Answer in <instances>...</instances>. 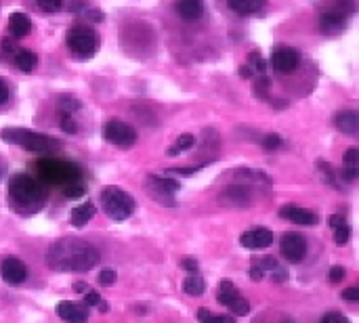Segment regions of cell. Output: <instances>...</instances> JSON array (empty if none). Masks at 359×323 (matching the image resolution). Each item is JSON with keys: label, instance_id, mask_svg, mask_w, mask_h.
<instances>
[{"label": "cell", "instance_id": "33", "mask_svg": "<svg viewBox=\"0 0 359 323\" xmlns=\"http://www.w3.org/2000/svg\"><path fill=\"white\" fill-rule=\"evenodd\" d=\"M61 128H63L65 133H70V135L78 133V124H76L74 116H63L61 114Z\"/></svg>", "mask_w": 359, "mask_h": 323}, {"label": "cell", "instance_id": "1", "mask_svg": "<svg viewBox=\"0 0 359 323\" xmlns=\"http://www.w3.org/2000/svg\"><path fill=\"white\" fill-rule=\"evenodd\" d=\"M101 261L99 252H97L90 244L78 237H65L51 246L47 254V263L53 271H90Z\"/></svg>", "mask_w": 359, "mask_h": 323}, {"label": "cell", "instance_id": "15", "mask_svg": "<svg viewBox=\"0 0 359 323\" xmlns=\"http://www.w3.org/2000/svg\"><path fill=\"white\" fill-rule=\"evenodd\" d=\"M280 216L286 218V220H292L297 224H303V227H307V224H317L319 216L307 208H299V206H292V204H286L280 208Z\"/></svg>", "mask_w": 359, "mask_h": 323}, {"label": "cell", "instance_id": "12", "mask_svg": "<svg viewBox=\"0 0 359 323\" xmlns=\"http://www.w3.org/2000/svg\"><path fill=\"white\" fill-rule=\"evenodd\" d=\"M0 275H3V279L9 285H19V283L25 281L27 269H25V265L19 261L17 256H7L5 261L0 263Z\"/></svg>", "mask_w": 359, "mask_h": 323}, {"label": "cell", "instance_id": "44", "mask_svg": "<svg viewBox=\"0 0 359 323\" xmlns=\"http://www.w3.org/2000/svg\"><path fill=\"white\" fill-rule=\"evenodd\" d=\"M202 166H195V168H171L169 170V175H181V177H191V175H195L198 172Z\"/></svg>", "mask_w": 359, "mask_h": 323}, {"label": "cell", "instance_id": "51", "mask_svg": "<svg viewBox=\"0 0 359 323\" xmlns=\"http://www.w3.org/2000/svg\"><path fill=\"white\" fill-rule=\"evenodd\" d=\"M240 74H242L244 78H250V76H252V70H250L248 66H244V68H240Z\"/></svg>", "mask_w": 359, "mask_h": 323}, {"label": "cell", "instance_id": "28", "mask_svg": "<svg viewBox=\"0 0 359 323\" xmlns=\"http://www.w3.org/2000/svg\"><path fill=\"white\" fill-rule=\"evenodd\" d=\"M193 143H195V139H193V135H181L179 139H177V143L166 151L169 155H179L181 151H187V149H191L193 147Z\"/></svg>", "mask_w": 359, "mask_h": 323}, {"label": "cell", "instance_id": "39", "mask_svg": "<svg viewBox=\"0 0 359 323\" xmlns=\"http://www.w3.org/2000/svg\"><path fill=\"white\" fill-rule=\"evenodd\" d=\"M99 283L101 285H114L116 283V271H112V269H106V271H101L99 273Z\"/></svg>", "mask_w": 359, "mask_h": 323}, {"label": "cell", "instance_id": "42", "mask_svg": "<svg viewBox=\"0 0 359 323\" xmlns=\"http://www.w3.org/2000/svg\"><path fill=\"white\" fill-rule=\"evenodd\" d=\"M343 300H347V302H359V289L357 287L343 289Z\"/></svg>", "mask_w": 359, "mask_h": 323}, {"label": "cell", "instance_id": "2", "mask_svg": "<svg viewBox=\"0 0 359 323\" xmlns=\"http://www.w3.org/2000/svg\"><path fill=\"white\" fill-rule=\"evenodd\" d=\"M45 185L32 175L19 172L9 181V204L23 216L40 212L45 206Z\"/></svg>", "mask_w": 359, "mask_h": 323}, {"label": "cell", "instance_id": "53", "mask_svg": "<svg viewBox=\"0 0 359 323\" xmlns=\"http://www.w3.org/2000/svg\"><path fill=\"white\" fill-rule=\"evenodd\" d=\"M97 307H99V311H101V313H108V311H110V305H108V302H99Z\"/></svg>", "mask_w": 359, "mask_h": 323}, {"label": "cell", "instance_id": "21", "mask_svg": "<svg viewBox=\"0 0 359 323\" xmlns=\"http://www.w3.org/2000/svg\"><path fill=\"white\" fill-rule=\"evenodd\" d=\"M227 5L238 15H252L263 9L265 0H227Z\"/></svg>", "mask_w": 359, "mask_h": 323}, {"label": "cell", "instance_id": "25", "mask_svg": "<svg viewBox=\"0 0 359 323\" xmlns=\"http://www.w3.org/2000/svg\"><path fill=\"white\" fill-rule=\"evenodd\" d=\"M61 193L68 200H78V198H82L84 193H86V185L82 183V181H76V183H68V185H63L61 187Z\"/></svg>", "mask_w": 359, "mask_h": 323}, {"label": "cell", "instance_id": "41", "mask_svg": "<svg viewBox=\"0 0 359 323\" xmlns=\"http://www.w3.org/2000/svg\"><path fill=\"white\" fill-rule=\"evenodd\" d=\"M345 275H347V271H345L341 265H334V267L330 269V281H332V283L343 281V279H345Z\"/></svg>", "mask_w": 359, "mask_h": 323}, {"label": "cell", "instance_id": "40", "mask_svg": "<svg viewBox=\"0 0 359 323\" xmlns=\"http://www.w3.org/2000/svg\"><path fill=\"white\" fill-rule=\"evenodd\" d=\"M99 302H101L99 292H95V289H88L86 296H84V307H97Z\"/></svg>", "mask_w": 359, "mask_h": 323}, {"label": "cell", "instance_id": "16", "mask_svg": "<svg viewBox=\"0 0 359 323\" xmlns=\"http://www.w3.org/2000/svg\"><path fill=\"white\" fill-rule=\"evenodd\" d=\"M334 126L338 128L341 133L349 135V137H355L357 131H359V114L353 112V109H347V112H338L334 116Z\"/></svg>", "mask_w": 359, "mask_h": 323}, {"label": "cell", "instance_id": "35", "mask_svg": "<svg viewBox=\"0 0 359 323\" xmlns=\"http://www.w3.org/2000/svg\"><path fill=\"white\" fill-rule=\"evenodd\" d=\"M345 164L351 166V168H357L359 166V147H351L345 153Z\"/></svg>", "mask_w": 359, "mask_h": 323}, {"label": "cell", "instance_id": "54", "mask_svg": "<svg viewBox=\"0 0 359 323\" xmlns=\"http://www.w3.org/2000/svg\"><path fill=\"white\" fill-rule=\"evenodd\" d=\"M286 323H288V321H286Z\"/></svg>", "mask_w": 359, "mask_h": 323}, {"label": "cell", "instance_id": "11", "mask_svg": "<svg viewBox=\"0 0 359 323\" xmlns=\"http://www.w3.org/2000/svg\"><path fill=\"white\" fill-rule=\"evenodd\" d=\"M299 53L292 49V47H277L271 55V68L277 72V74H292L297 68H299Z\"/></svg>", "mask_w": 359, "mask_h": 323}, {"label": "cell", "instance_id": "19", "mask_svg": "<svg viewBox=\"0 0 359 323\" xmlns=\"http://www.w3.org/2000/svg\"><path fill=\"white\" fill-rule=\"evenodd\" d=\"M9 31L13 38H23L32 31V21L25 13H13L9 17Z\"/></svg>", "mask_w": 359, "mask_h": 323}, {"label": "cell", "instance_id": "23", "mask_svg": "<svg viewBox=\"0 0 359 323\" xmlns=\"http://www.w3.org/2000/svg\"><path fill=\"white\" fill-rule=\"evenodd\" d=\"M15 66H17L23 74H29V72L36 70L38 57H36V53H32V51H17V53H15Z\"/></svg>", "mask_w": 359, "mask_h": 323}, {"label": "cell", "instance_id": "18", "mask_svg": "<svg viewBox=\"0 0 359 323\" xmlns=\"http://www.w3.org/2000/svg\"><path fill=\"white\" fill-rule=\"evenodd\" d=\"M177 13L185 21H198L204 15L202 0H177Z\"/></svg>", "mask_w": 359, "mask_h": 323}, {"label": "cell", "instance_id": "14", "mask_svg": "<svg viewBox=\"0 0 359 323\" xmlns=\"http://www.w3.org/2000/svg\"><path fill=\"white\" fill-rule=\"evenodd\" d=\"M240 244L248 250H263V248H269L273 244V233L265 227L250 229V231L242 233Z\"/></svg>", "mask_w": 359, "mask_h": 323}, {"label": "cell", "instance_id": "37", "mask_svg": "<svg viewBox=\"0 0 359 323\" xmlns=\"http://www.w3.org/2000/svg\"><path fill=\"white\" fill-rule=\"evenodd\" d=\"M198 319H200V323H219V315L210 313L206 307L198 309Z\"/></svg>", "mask_w": 359, "mask_h": 323}, {"label": "cell", "instance_id": "47", "mask_svg": "<svg viewBox=\"0 0 359 323\" xmlns=\"http://www.w3.org/2000/svg\"><path fill=\"white\" fill-rule=\"evenodd\" d=\"M7 99H9V88H7V82L0 78V105L7 103Z\"/></svg>", "mask_w": 359, "mask_h": 323}, {"label": "cell", "instance_id": "17", "mask_svg": "<svg viewBox=\"0 0 359 323\" xmlns=\"http://www.w3.org/2000/svg\"><path fill=\"white\" fill-rule=\"evenodd\" d=\"M57 313L63 321H68V323H86V319H88V309L74 305V302H61L57 307Z\"/></svg>", "mask_w": 359, "mask_h": 323}, {"label": "cell", "instance_id": "5", "mask_svg": "<svg viewBox=\"0 0 359 323\" xmlns=\"http://www.w3.org/2000/svg\"><path fill=\"white\" fill-rule=\"evenodd\" d=\"M101 204H103L106 214L114 220H126L135 212L133 196L120 187H114V185H110L101 191Z\"/></svg>", "mask_w": 359, "mask_h": 323}, {"label": "cell", "instance_id": "32", "mask_svg": "<svg viewBox=\"0 0 359 323\" xmlns=\"http://www.w3.org/2000/svg\"><path fill=\"white\" fill-rule=\"evenodd\" d=\"M349 237H351V227H349V224H343V227L334 229V242L338 246H345L349 242Z\"/></svg>", "mask_w": 359, "mask_h": 323}, {"label": "cell", "instance_id": "29", "mask_svg": "<svg viewBox=\"0 0 359 323\" xmlns=\"http://www.w3.org/2000/svg\"><path fill=\"white\" fill-rule=\"evenodd\" d=\"M80 107V103L74 99V96H61L59 99V109L63 116H74V112Z\"/></svg>", "mask_w": 359, "mask_h": 323}, {"label": "cell", "instance_id": "3", "mask_svg": "<svg viewBox=\"0 0 359 323\" xmlns=\"http://www.w3.org/2000/svg\"><path fill=\"white\" fill-rule=\"evenodd\" d=\"M36 168L40 175V183H51V185H68L80 181V168L72 162H63V159H53L45 157L36 162Z\"/></svg>", "mask_w": 359, "mask_h": 323}, {"label": "cell", "instance_id": "8", "mask_svg": "<svg viewBox=\"0 0 359 323\" xmlns=\"http://www.w3.org/2000/svg\"><path fill=\"white\" fill-rule=\"evenodd\" d=\"M103 139L110 141L112 145H118V147H130L137 141V133L130 124L120 122V120H112L103 126Z\"/></svg>", "mask_w": 359, "mask_h": 323}, {"label": "cell", "instance_id": "52", "mask_svg": "<svg viewBox=\"0 0 359 323\" xmlns=\"http://www.w3.org/2000/svg\"><path fill=\"white\" fill-rule=\"evenodd\" d=\"M74 289H76V292H86V283H84V281H78V283L74 285Z\"/></svg>", "mask_w": 359, "mask_h": 323}, {"label": "cell", "instance_id": "30", "mask_svg": "<svg viewBox=\"0 0 359 323\" xmlns=\"http://www.w3.org/2000/svg\"><path fill=\"white\" fill-rule=\"evenodd\" d=\"M317 168H319V172H321V177H323V181L325 183H330L332 187H338L336 185V175H334V170H332V166L328 164V162H317Z\"/></svg>", "mask_w": 359, "mask_h": 323}, {"label": "cell", "instance_id": "26", "mask_svg": "<svg viewBox=\"0 0 359 323\" xmlns=\"http://www.w3.org/2000/svg\"><path fill=\"white\" fill-rule=\"evenodd\" d=\"M234 177H240L242 179V183L246 181V179H252V181H263L265 185H271V179L265 175V172H260V170H250V168H238V170H234Z\"/></svg>", "mask_w": 359, "mask_h": 323}, {"label": "cell", "instance_id": "6", "mask_svg": "<svg viewBox=\"0 0 359 323\" xmlns=\"http://www.w3.org/2000/svg\"><path fill=\"white\" fill-rule=\"evenodd\" d=\"M65 44H68V49L74 57L84 61L97 53V49H99V38H97V34L88 25L78 23V25L70 27L68 36H65Z\"/></svg>", "mask_w": 359, "mask_h": 323}, {"label": "cell", "instance_id": "49", "mask_svg": "<svg viewBox=\"0 0 359 323\" xmlns=\"http://www.w3.org/2000/svg\"><path fill=\"white\" fill-rule=\"evenodd\" d=\"M3 51H5V53H13V51H15L13 40H7V38H5V40H3Z\"/></svg>", "mask_w": 359, "mask_h": 323}, {"label": "cell", "instance_id": "24", "mask_svg": "<svg viewBox=\"0 0 359 323\" xmlns=\"http://www.w3.org/2000/svg\"><path fill=\"white\" fill-rule=\"evenodd\" d=\"M206 289V283L200 275L191 273L185 281H183V292L189 294V296H202Z\"/></svg>", "mask_w": 359, "mask_h": 323}, {"label": "cell", "instance_id": "20", "mask_svg": "<svg viewBox=\"0 0 359 323\" xmlns=\"http://www.w3.org/2000/svg\"><path fill=\"white\" fill-rule=\"evenodd\" d=\"M347 25V17L345 13H323L319 17V29L323 31H328V34H334V31H341L343 27Z\"/></svg>", "mask_w": 359, "mask_h": 323}, {"label": "cell", "instance_id": "50", "mask_svg": "<svg viewBox=\"0 0 359 323\" xmlns=\"http://www.w3.org/2000/svg\"><path fill=\"white\" fill-rule=\"evenodd\" d=\"M219 323H236V321L230 315H219Z\"/></svg>", "mask_w": 359, "mask_h": 323}, {"label": "cell", "instance_id": "10", "mask_svg": "<svg viewBox=\"0 0 359 323\" xmlns=\"http://www.w3.org/2000/svg\"><path fill=\"white\" fill-rule=\"evenodd\" d=\"M147 181H149V191H151V196H153L156 200L160 198L162 204L175 206L173 196L181 189V185H179L177 181H173V179H162V177H156V175H149Z\"/></svg>", "mask_w": 359, "mask_h": 323}, {"label": "cell", "instance_id": "46", "mask_svg": "<svg viewBox=\"0 0 359 323\" xmlns=\"http://www.w3.org/2000/svg\"><path fill=\"white\" fill-rule=\"evenodd\" d=\"M343 224H347V220H345L343 214H334V216H330V227H332V229H338V227H343Z\"/></svg>", "mask_w": 359, "mask_h": 323}, {"label": "cell", "instance_id": "45", "mask_svg": "<svg viewBox=\"0 0 359 323\" xmlns=\"http://www.w3.org/2000/svg\"><path fill=\"white\" fill-rule=\"evenodd\" d=\"M341 177L345 179V181H355L357 179V168H351V166H343V170H341Z\"/></svg>", "mask_w": 359, "mask_h": 323}, {"label": "cell", "instance_id": "7", "mask_svg": "<svg viewBox=\"0 0 359 323\" xmlns=\"http://www.w3.org/2000/svg\"><path fill=\"white\" fill-rule=\"evenodd\" d=\"M216 298H219L221 305H225L234 315H240V317H242V315H248V311H250L248 300L238 292L236 285H234V281H230V279H223V281H221Z\"/></svg>", "mask_w": 359, "mask_h": 323}, {"label": "cell", "instance_id": "4", "mask_svg": "<svg viewBox=\"0 0 359 323\" xmlns=\"http://www.w3.org/2000/svg\"><path fill=\"white\" fill-rule=\"evenodd\" d=\"M0 139L7 143H13V145H19L27 151H51L59 147L57 139H51L34 131H27V128H5V131L0 133Z\"/></svg>", "mask_w": 359, "mask_h": 323}, {"label": "cell", "instance_id": "9", "mask_svg": "<svg viewBox=\"0 0 359 323\" xmlns=\"http://www.w3.org/2000/svg\"><path fill=\"white\" fill-rule=\"evenodd\" d=\"M280 250L288 263H301L307 254V240L301 233H286L280 242Z\"/></svg>", "mask_w": 359, "mask_h": 323}, {"label": "cell", "instance_id": "27", "mask_svg": "<svg viewBox=\"0 0 359 323\" xmlns=\"http://www.w3.org/2000/svg\"><path fill=\"white\" fill-rule=\"evenodd\" d=\"M252 265L258 267L263 273H265V271H273V273H275V271L280 269V265H277V261H275V256H269V254H267V256L252 258Z\"/></svg>", "mask_w": 359, "mask_h": 323}, {"label": "cell", "instance_id": "43", "mask_svg": "<svg viewBox=\"0 0 359 323\" xmlns=\"http://www.w3.org/2000/svg\"><path fill=\"white\" fill-rule=\"evenodd\" d=\"M181 267L185 271H189V273H195V271H198V261H195V258H191V256H185L183 261H181Z\"/></svg>", "mask_w": 359, "mask_h": 323}, {"label": "cell", "instance_id": "38", "mask_svg": "<svg viewBox=\"0 0 359 323\" xmlns=\"http://www.w3.org/2000/svg\"><path fill=\"white\" fill-rule=\"evenodd\" d=\"M282 145V139L277 137V135H267V137H263V147L267 149V151H273V149H277Z\"/></svg>", "mask_w": 359, "mask_h": 323}, {"label": "cell", "instance_id": "22", "mask_svg": "<svg viewBox=\"0 0 359 323\" xmlns=\"http://www.w3.org/2000/svg\"><path fill=\"white\" fill-rule=\"evenodd\" d=\"M95 212H97V208L92 202H84V204L76 206L72 210V224L74 227H84V224L95 216Z\"/></svg>", "mask_w": 359, "mask_h": 323}, {"label": "cell", "instance_id": "13", "mask_svg": "<svg viewBox=\"0 0 359 323\" xmlns=\"http://www.w3.org/2000/svg\"><path fill=\"white\" fill-rule=\"evenodd\" d=\"M252 200V191L248 183H234L230 187H225L221 193V202L227 206H248Z\"/></svg>", "mask_w": 359, "mask_h": 323}, {"label": "cell", "instance_id": "34", "mask_svg": "<svg viewBox=\"0 0 359 323\" xmlns=\"http://www.w3.org/2000/svg\"><path fill=\"white\" fill-rule=\"evenodd\" d=\"M36 3H38V7H40L42 11H47V13H57V11L61 9L63 0H36Z\"/></svg>", "mask_w": 359, "mask_h": 323}, {"label": "cell", "instance_id": "31", "mask_svg": "<svg viewBox=\"0 0 359 323\" xmlns=\"http://www.w3.org/2000/svg\"><path fill=\"white\" fill-rule=\"evenodd\" d=\"M248 63H250V68H252L254 72H260V74L265 72V59L260 57L258 53H250V55H248Z\"/></svg>", "mask_w": 359, "mask_h": 323}, {"label": "cell", "instance_id": "36", "mask_svg": "<svg viewBox=\"0 0 359 323\" xmlns=\"http://www.w3.org/2000/svg\"><path fill=\"white\" fill-rule=\"evenodd\" d=\"M319 323H349V319H347L343 313L332 311V313H325V315L321 317V321H319Z\"/></svg>", "mask_w": 359, "mask_h": 323}, {"label": "cell", "instance_id": "48", "mask_svg": "<svg viewBox=\"0 0 359 323\" xmlns=\"http://www.w3.org/2000/svg\"><path fill=\"white\" fill-rule=\"evenodd\" d=\"M263 275H265L263 271L252 265V269H250V279H252V281H260V279H263Z\"/></svg>", "mask_w": 359, "mask_h": 323}]
</instances>
